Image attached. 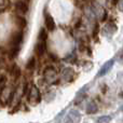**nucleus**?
Wrapping results in <instances>:
<instances>
[{
	"label": "nucleus",
	"instance_id": "f8f14e48",
	"mask_svg": "<svg viewBox=\"0 0 123 123\" xmlns=\"http://www.w3.org/2000/svg\"><path fill=\"white\" fill-rule=\"evenodd\" d=\"M120 0H111V3H112V6H117V4H119Z\"/></svg>",
	"mask_w": 123,
	"mask_h": 123
},
{
	"label": "nucleus",
	"instance_id": "20e7f679",
	"mask_svg": "<svg viewBox=\"0 0 123 123\" xmlns=\"http://www.w3.org/2000/svg\"><path fill=\"white\" fill-rule=\"evenodd\" d=\"M28 102L35 103V104L40 102V92H39L38 87L35 86V85H32L29 91V94H28Z\"/></svg>",
	"mask_w": 123,
	"mask_h": 123
},
{
	"label": "nucleus",
	"instance_id": "39448f33",
	"mask_svg": "<svg viewBox=\"0 0 123 123\" xmlns=\"http://www.w3.org/2000/svg\"><path fill=\"white\" fill-rule=\"evenodd\" d=\"M44 25H45L47 30H49V31H53L56 28L55 21H54L53 17H52L49 13H45L44 14Z\"/></svg>",
	"mask_w": 123,
	"mask_h": 123
},
{
	"label": "nucleus",
	"instance_id": "7ed1b4c3",
	"mask_svg": "<svg viewBox=\"0 0 123 123\" xmlns=\"http://www.w3.org/2000/svg\"><path fill=\"white\" fill-rule=\"evenodd\" d=\"M28 10H29V6H28V3L24 0H18L15 3V11L18 13L19 15H25L27 14Z\"/></svg>",
	"mask_w": 123,
	"mask_h": 123
},
{
	"label": "nucleus",
	"instance_id": "f03ea898",
	"mask_svg": "<svg viewBox=\"0 0 123 123\" xmlns=\"http://www.w3.org/2000/svg\"><path fill=\"white\" fill-rule=\"evenodd\" d=\"M14 93H15V91L12 90V87L6 85L1 90V94H0V100H1L2 104L6 105L8 103H10L13 99V97H14Z\"/></svg>",
	"mask_w": 123,
	"mask_h": 123
},
{
	"label": "nucleus",
	"instance_id": "9d476101",
	"mask_svg": "<svg viewBox=\"0 0 123 123\" xmlns=\"http://www.w3.org/2000/svg\"><path fill=\"white\" fill-rule=\"evenodd\" d=\"M39 41H43V42H47V39H48V32H47V29L44 28H41L40 32H39Z\"/></svg>",
	"mask_w": 123,
	"mask_h": 123
},
{
	"label": "nucleus",
	"instance_id": "423d86ee",
	"mask_svg": "<svg viewBox=\"0 0 123 123\" xmlns=\"http://www.w3.org/2000/svg\"><path fill=\"white\" fill-rule=\"evenodd\" d=\"M45 51H47V43L43 42V41H39L35 47V52H36L37 56H39V57L43 56Z\"/></svg>",
	"mask_w": 123,
	"mask_h": 123
},
{
	"label": "nucleus",
	"instance_id": "ddd939ff",
	"mask_svg": "<svg viewBox=\"0 0 123 123\" xmlns=\"http://www.w3.org/2000/svg\"><path fill=\"white\" fill-rule=\"evenodd\" d=\"M107 19V11H105L104 12V16H103V18H102V22H105Z\"/></svg>",
	"mask_w": 123,
	"mask_h": 123
},
{
	"label": "nucleus",
	"instance_id": "6e6552de",
	"mask_svg": "<svg viewBox=\"0 0 123 123\" xmlns=\"http://www.w3.org/2000/svg\"><path fill=\"white\" fill-rule=\"evenodd\" d=\"M26 68H27V70L32 71V70L36 68V58H35V57H30L29 60H28L27 64H26Z\"/></svg>",
	"mask_w": 123,
	"mask_h": 123
},
{
	"label": "nucleus",
	"instance_id": "0eeeda50",
	"mask_svg": "<svg viewBox=\"0 0 123 123\" xmlns=\"http://www.w3.org/2000/svg\"><path fill=\"white\" fill-rule=\"evenodd\" d=\"M112 65H113V60L107 62V63L102 67V69L99 70V74H98V76H104L105 74H107V71H108V70L110 69L111 66H112Z\"/></svg>",
	"mask_w": 123,
	"mask_h": 123
},
{
	"label": "nucleus",
	"instance_id": "9b49d317",
	"mask_svg": "<svg viewBox=\"0 0 123 123\" xmlns=\"http://www.w3.org/2000/svg\"><path fill=\"white\" fill-rule=\"evenodd\" d=\"M98 29H99V26H98V24H96V25H95V29H94V34H93L94 37H96V35L98 34Z\"/></svg>",
	"mask_w": 123,
	"mask_h": 123
},
{
	"label": "nucleus",
	"instance_id": "1a4fd4ad",
	"mask_svg": "<svg viewBox=\"0 0 123 123\" xmlns=\"http://www.w3.org/2000/svg\"><path fill=\"white\" fill-rule=\"evenodd\" d=\"M11 74H12V76H13V78H14V80H17V79L21 77L22 71H21V69H19L17 66H14V67L12 68V71H11Z\"/></svg>",
	"mask_w": 123,
	"mask_h": 123
},
{
	"label": "nucleus",
	"instance_id": "f257e3e1",
	"mask_svg": "<svg viewBox=\"0 0 123 123\" xmlns=\"http://www.w3.org/2000/svg\"><path fill=\"white\" fill-rule=\"evenodd\" d=\"M23 40V32L22 31H17L14 36L12 37L11 40V47H10V56L11 57H15L17 55L21 48V43Z\"/></svg>",
	"mask_w": 123,
	"mask_h": 123
}]
</instances>
